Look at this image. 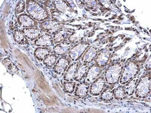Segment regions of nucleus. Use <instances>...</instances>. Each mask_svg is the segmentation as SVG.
<instances>
[{
    "label": "nucleus",
    "instance_id": "11",
    "mask_svg": "<svg viewBox=\"0 0 151 113\" xmlns=\"http://www.w3.org/2000/svg\"><path fill=\"white\" fill-rule=\"evenodd\" d=\"M14 36L15 40L19 42H21L24 41V35L20 30H16L15 31Z\"/></svg>",
    "mask_w": 151,
    "mask_h": 113
},
{
    "label": "nucleus",
    "instance_id": "5",
    "mask_svg": "<svg viewBox=\"0 0 151 113\" xmlns=\"http://www.w3.org/2000/svg\"><path fill=\"white\" fill-rule=\"evenodd\" d=\"M67 65V62L65 60L61 58L58 60L53 68L55 69V71L57 73H61L64 72Z\"/></svg>",
    "mask_w": 151,
    "mask_h": 113
},
{
    "label": "nucleus",
    "instance_id": "4",
    "mask_svg": "<svg viewBox=\"0 0 151 113\" xmlns=\"http://www.w3.org/2000/svg\"><path fill=\"white\" fill-rule=\"evenodd\" d=\"M24 35L29 39H35L40 36V31L36 28L23 29Z\"/></svg>",
    "mask_w": 151,
    "mask_h": 113
},
{
    "label": "nucleus",
    "instance_id": "3",
    "mask_svg": "<svg viewBox=\"0 0 151 113\" xmlns=\"http://www.w3.org/2000/svg\"><path fill=\"white\" fill-rule=\"evenodd\" d=\"M19 22L21 26L27 27H33L35 24L33 20L26 14L20 16L19 17Z\"/></svg>",
    "mask_w": 151,
    "mask_h": 113
},
{
    "label": "nucleus",
    "instance_id": "7",
    "mask_svg": "<svg viewBox=\"0 0 151 113\" xmlns=\"http://www.w3.org/2000/svg\"><path fill=\"white\" fill-rule=\"evenodd\" d=\"M49 50L47 48H38L35 52V55L40 59H43L49 53Z\"/></svg>",
    "mask_w": 151,
    "mask_h": 113
},
{
    "label": "nucleus",
    "instance_id": "1",
    "mask_svg": "<svg viewBox=\"0 0 151 113\" xmlns=\"http://www.w3.org/2000/svg\"><path fill=\"white\" fill-rule=\"evenodd\" d=\"M27 10L28 13L36 20L41 21L47 17L45 10L33 1L27 3Z\"/></svg>",
    "mask_w": 151,
    "mask_h": 113
},
{
    "label": "nucleus",
    "instance_id": "13",
    "mask_svg": "<svg viewBox=\"0 0 151 113\" xmlns=\"http://www.w3.org/2000/svg\"><path fill=\"white\" fill-rule=\"evenodd\" d=\"M22 2V1H21V2L19 4L17 8V11L18 13H21V12H22V11L24 10V8H25V4Z\"/></svg>",
    "mask_w": 151,
    "mask_h": 113
},
{
    "label": "nucleus",
    "instance_id": "6",
    "mask_svg": "<svg viewBox=\"0 0 151 113\" xmlns=\"http://www.w3.org/2000/svg\"><path fill=\"white\" fill-rule=\"evenodd\" d=\"M44 29L49 30H56L58 27V23L52 21H47L43 22L41 25Z\"/></svg>",
    "mask_w": 151,
    "mask_h": 113
},
{
    "label": "nucleus",
    "instance_id": "14",
    "mask_svg": "<svg viewBox=\"0 0 151 113\" xmlns=\"http://www.w3.org/2000/svg\"><path fill=\"white\" fill-rule=\"evenodd\" d=\"M81 87H79L78 89V94L80 95L81 96H83L84 95L85 93L86 92L85 90L84 91V88H83V87L81 86Z\"/></svg>",
    "mask_w": 151,
    "mask_h": 113
},
{
    "label": "nucleus",
    "instance_id": "12",
    "mask_svg": "<svg viewBox=\"0 0 151 113\" xmlns=\"http://www.w3.org/2000/svg\"><path fill=\"white\" fill-rule=\"evenodd\" d=\"M75 66H73L71 67L70 70H69L68 72H67V73L66 74V78H70L72 77L74 75V73H75L74 72H75Z\"/></svg>",
    "mask_w": 151,
    "mask_h": 113
},
{
    "label": "nucleus",
    "instance_id": "15",
    "mask_svg": "<svg viewBox=\"0 0 151 113\" xmlns=\"http://www.w3.org/2000/svg\"><path fill=\"white\" fill-rule=\"evenodd\" d=\"M73 87V86L71 84H66L65 86L66 89L67 90V91H72Z\"/></svg>",
    "mask_w": 151,
    "mask_h": 113
},
{
    "label": "nucleus",
    "instance_id": "8",
    "mask_svg": "<svg viewBox=\"0 0 151 113\" xmlns=\"http://www.w3.org/2000/svg\"><path fill=\"white\" fill-rule=\"evenodd\" d=\"M57 58L55 54L50 55L46 57L44 60V63L45 65L48 66H52L56 62Z\"/></svg>",
    "mask_w": 151,
    "mask_h": 113
},
{
    "label": "nucleus",
    "instance_id": "10",
    "mask_svg": "<svg viewBox=\"0 0 151 113\" xmlns=\"http://www.w3.org/2000/svg\"><path fill=\"white\" fill-rule=\"evenodd\" d=\"M65 34L64 32H60L57 33L54 36V41L56 43H58L61 42L64 39Z\"/></svg>",
    "mask_w": 151,
    "mask_h": 113
},
{
    "label": "nucleus",
    "instance_id": "2",
    "mask_svg": "<svg viewBox=\"0 0 151 113\" xmlns=\"http://www.w3.org/2000/svg\"><path fill=\"white\" fill-rule=\"evenodd\" d=\"M52 44V36L47 34L40 36L36 41V45L42 46H51Z\"/></svg>",
    "mask_w": 151,
    "mask_h": 113
},
{
    "label": "nucleus",
    "instance_id": "9",
    "mask_svg": "<svg viewBox=\"0 0 151 113\" xmlns=\"http://www.w3.org/2000/svg\"><path fill=\"white\" fill-rule=\"evenodd\" d=\"M68 48L64 44H60L56 46L53 49L54 52L56 54L62 55L64 54L67 51Z\"/></svg>",
    "mask_w": 151,
    "mask_h": 113
}]
</instances>
